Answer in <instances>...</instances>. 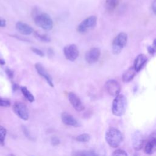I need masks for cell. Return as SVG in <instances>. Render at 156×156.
Returning <instances> with one entry per match:
<instances>
[{"label": "cell", "instance_id": "14", "mask_svg": "<svg viewBox=\"0 0 156 156\" xmlns=\"http://www.w3.org/2000/svg\"><path fill=\"white\" fill-rule=\"evenodd\" d=\"M147 62V57L143 54H139L135 59L133 63V68L136 72L140 71L142 68L144 66L146 63Z\"/></svg>", "mask_w": 156, "mask_h": 156}, {"label": "cell", "instance_id": "11", "mask_svg": "<svg viewBox=\"0 0 156 156\" xmlns=\"http://www.w3.org/2000/svg\"><path fill=\"white\" fill-rule=\"evenodd\" d=\"M68 97L69 102L75 110L78 112H81L84 110V105L77 94L73 92H69L68 94Z\"/></svg>", "mask_w": 156, "mask_h": 156}, {"label": "cell", "instance_id": "20", "mask_svg": "<svg viewBox=\"0 0 156 156\" xmlns=\"http://www.w3.org/2000/svg\"><path fill=\"white\" fill-rule=\"evenodd\" d=\"M119 0H106L105 5L108 11H113L118 5Z\"/></svg>", "mask_w": 156, "mask_h": 156}, {"label": "cell", "instance_id": "1", "mask_svg": "<svg viewBox=\"0 0 156 156\" xmlns=\"http://www.w3.org/2000/svg\"><path fill=\"white\" fill-rule=\"evenodd\" d=\"M123 140L121 132L115 127H109L105 133V140L112 147H117L122 143Z\"/></svg>", "mask_w": 156, "mask_h": 156}, {"label": "cell", "instance_id": "36", "mask_svg": "<svg viewBox=\"0 0 156 156\" xmlns=\"http://www.w3.org/2000/svg\"><path fill=\"white\" fill-rule=\"evenodd\" d=\"M134 156H138V154H135V155H134Z\"/></svg>", "mask_w": 156, "mask_h": 156}, {"label": "cell", "instance_id": "25", "mask_svg": "<svg viewBox=\"0 0 156 156\" xmlns=\"http://www.w3.org/2000/svg\"><path fill=\"white\" fill-rule=\"evenodd\" d=\"M147 51L150 54H154L156 52V38L154 40L152 44L148 46Z\"/></svg>", "mask_w": 156, "mask_h": 156}, {"label": "cell", "instance_id": "31", "mask_svg": "<svg viewBox=\"0 0 156 156\" xmlns=\"http://www.w3.org/2000/svg\"><path fill=\"white\" fill-rule=\"evenodd\" d=\"M6 25V21L2 18H0V27H4Z\"/></svg>", "mask_w": 156, "mask_h": 156}, {"label": "cell", "instance_id": "13", "mask_svg": "<svg viewBox=\"0 0 156 156\" xmlns=\"http://www.w3.org/2000/svg\"><path fill=\"white\" fill-rule=\"evenodd\" d=\"M61 119L65 125L73 127H79L80 126L78 121L67 112H63L62 113Z\"/></svg>", "mask_w": 156, "mask_h": 156}, {"label": "cell", "instance_id": "3", "mask_svg": "<svg viewBox=\"0 0 156 156\" xmlns=\"http://www.w3.org/2000/svg\"><path fill=\"white\" fill-rule=\"evenodd\" d=\"M35 23L45 30H50L53 27V21L51 16L46 13L37 14L34 17Z\"/></svg>", "mask_w": 156, "mask_h": 156}, {"label": "cell", "instance_id": "2", "mask_svg": "<svg viewBox=\"0 0 156 156\" xmlns=\"http://www.w3.org/2000/svg\"><path fill=\"white\" fill-rule=\"evenodd\" d=\"M127 108V99L124 95L118 94L115 97L113 102L112 110L114 115L121 116L123 115Z\"/></svg>", "mask_w": 156, "mask_h": 156}, {"label": "cell", "instance_id": "33", "mask_svg": "<svg viewBox=\"0 0 156 156\" xmlns=\"http://www.w3.org/2000/svg\"><path fill=\"white\" fill-rule=\"evenodd\" d=\"M5 64V61L2 59V58H0V65H4Z\"/></svg>", "mask_w": 156, "mask_h": 156}, {"label": "cell", "instance_id": "27", "mask_svg": "<svg viewBox=\"0 0 156 156\" xmlns=\"http://www.w3.org/2000/svg\"><path fill=\"white\" fill-rule=\"evenodd\" d=\"M31 49H32V51L33 52H34L35 54H37V55H39V56H40V57H43V56L44 55V52H43L41 50H40V49H38V48H32Z\"/></svg>", "mask_w": 156, "mask_h": 156}, {"label": "cell", "instance_id": "35", "mask_svg": "<svg viewBox=\"0 0 156 156\" xmlns=\"http://www.w3.org/2000/svg\"><path fill=\"white\" fill-rule=\"evenodd\" d=\"M9 156H15V155L14 154H10L9 155Z\"/></svg>", "mask_w": 156, "mask_h": 156}, {"label": "cell", "instance_id": "32", "mask_svg": "<svg viewBox=\"0 0 156 156\" xmlns=\"http://www.w3.org/2000/svg\"><path fill=\"white\" fill-rule=\"evenodd\" d=\"M149 138H154V139H156V130L153 132L151 135L149 136Z\"/></svg>", "mask_w": 156, "mask_h": 156}, {"label": "cell", "instance_id": "6", "mask_svg": "<svg viewBox=\"0 0 156 156\" xmlns=\"http://www.w3.org/2000/svg\"><path fill=\"white\" fill-rule=\"evenodd\" d=\"M15 113L21 119L27 121L29 119V112L26 105L21 102H16L13 106Z\"/></svg>", "mask_w": 156, "mask_h": 156}, {"label": "cell", "instance_id": "30", "mask_svg": "<svg viewBox=\"0 0 156 156\" xmlns=\"http://www.w3.org/2000/svg\"><path fill=\"white\" fill-rule=\"evenodd\" d=\"M152 9L153 12L156 15V0H154L152 3Z\"/></svg>", "mask_w": 156, "mask_h": 156}, {"label": "cell", "instance_id": "12", "mask_svg": "<svg viewBox=\"0 0 156 156\" xmlns=\"http://www.w3.org/2000/svg\"><path fill=\"white\" fill-rule=\"evenodd\" d=\"M143 136L139 131H135L132 136V143L133 147L135 150L138 151L141 149L143 145Z\"/></svg>", "mask_w": 156, "mask_h": 156}, {"label": "cell", "instance_id": "8", "mask_svg": "<svg viewBox=\"0 0 156 156\" xmlns=\"http://www.w3.org/2000/svg\"><path fill=\"white\" fill-rule=\"evenodd\" d=\"M63 54L67 60L73 62L79 56V50L76 45L71 44L66 46L63 48Z\"/></svg>", "mask_w": 156, "mask_h": 156}, {"label": "cell", "instance_id": "34", "mask_svg": "<svg viewBox=\"0 0 156 156\" xmlns=\"http://www.w3.org/2000/svg\"><path fill=\"white\" fill-rule=\"evenodd\" d=\"M17 88H18V85L14 84V85H13V89L14 90H16Z\"/></svg>", "mask_w": 156, "mask_h": 156}, {"label": "cell", "instance_id": "16", "mask_svg": "<svg viewBox=\"0 0 156 156\" xmlns=\"http://www.w3.org/2000/svg\"><path fill=\"white\" fill-rule=\"evenodd\" d=\"M156 151V139L149 138L144 147V152L147 155H151Z\"/></svg>", "mask_w": 156, "mask_h": 156}, {"label": "cell", "instance_id": "4", "mask_svg": "<svg viewBox=\"0 0 156 156\" xmlns=\"http://www.w3.org/2000/svg\"><path fill=\"white\" fill-rule=\"evenodd\" d=\"M127 41V35L124 32H120L114 38L112 42V52L115 54L121 52Z\"/></svg>", "mask_w": 156, "mask_h": 156}, {"label": "cell", "instance_id": "9", "mask_svg": "<svg viewBox=\"0 0 156 156\" xmlns=\"http://www.w3.org/2000/svg\"><path fill=\"white\" fill-rule=\"evenodd\" d=\"M101 55L100 49L98 48H92L89 49L85 54V60L90 64L96 62Z\"/></svg>", "mask_w": 156, "mask_h": 156}, {"label": "cell", "instance_id": "28", "mask_svg": "<svg viewBox=\"0 0 156 156\" xmlns=\"http://www.w3.org/2000/svg\"><path fill=\"white\" fill-rule=\"evenodd\" d=\"M60 143V140L56 137V136H53L51 138V144L53 146H57Z\"/></svg>", "mask_w": 156, "mask_h": 156}, {"label": "cell", "instance_id": "5", "mask_svg": "<svg viewBox=\"0 0 156 156\" xmlns=\"http://www.w3.org/2000/svg\"><path fill=\"white\" fill-rule=\"evenodd\" d=\"M97 22V18L95 16H90L83 20L77 26V31L80 33H84L93 28Z\"/></svg>", "mask_w": 156, "mask_h": 156}, {"label": "cell", "instance_id": "23", "mask_svg": "<svg viewBox=\"0 0 156 156\" xmlns=\"http://www.w3.org/2000/svg\"><path fill=\"white\" fill-rule=\"evenodd\" d=\"M34 35H35V37L37 38L40 41H44V42H49L51 41L50 38L47 35L41 34H39L38 32H35L34 33Z\"/></svg>", "mask_w": 156, "mask_h": 156}, {"label": "cell", "instance_id": "22", "mask_svg": "<svg viewBox=\"0 0 156 156\" xmlns=\"http://www.w3.org/2000/svg\"><path fill=\"white\" fill-rule=\"evenodd\" d=\"M76 140L79 142H88L90 140V135L88 133H82L79 135Z\"/></svg>", "mask_w": 156, "mask_h": 156}, {"label": "cell", "instance_id": "29", "mask_svg": "<svg viewBox=\"0 0 156 156\" xmlns=\"http://www.w3.org/2000/svg\"><path fill=\"white\" fill-rule=\"evenodd\" d=\"M5 72L9 78H13V72L9 68H6L5 69Z\"/></svg>", "mask_w": 156, "mask_h": 156}, {"label": "cell", "instance_id": "19", "mask_svg": "<svg viewBox=\"0 0 156 156\" xmlns=\"http://www.w3.org/2000/svg\"><path fill=\"white\" fill-rule=\"evenodd\" d=\"M21 91L23 93V94L24 95V96L30 102H32L34 101L35 98L34 95L28 90V89L26 87H21Z\"/></svg>", "mask_w": 156, "mask_h": 156}, {"label": "cell", "instance_id": "24", "mask_svg": "<svg viewBox=\"0 0 156 156\" xmlns=\"http://www.w3.org/2000/svg\"><path fill=\"white\" fill-rule=\"evenodd\" d=\"M112 156H127V154L124 150L117 149L112 153Z\"/></svg>", "mask_w": 156, "mask_h": 156}, {"label": "cell", "instance_id": "21", "mask_svg": "<svg viewBox=\"0 0 156 156\" xmlns=\"http://www.w3.org/2000/svg\"><path fill=\"white\" fill-rule=\"evenodd\" d=\"M7 133L6 129L0 125V145L4 146L5 143V139Z\"/></svg>", "mask_w": 156, "mask_h": 156}, {"label": "cell", "instance_id": "10", "mask_svg": "<svg viewBox=\"0 0 156 156\" xmlns=\"http://www.w3.org/2000/svg\"><path fill=\"white\" fill-rule=\"evenodd\" d=\"M35 68L38 74L47 82L49 86L53 87L54 83L52 81V78L51 76L49 74V73L47 71V70L45 69V68L41 63H37L35 65Z\"/></svg>", "mask_w": 156, "mask_h": 156}, {"label": "cell", "instance_id": "26", "mask_svg": "<svg viewBox=\"0 0 156 156\" xmlns=\"http://www.w3.org/2000/svg\"><path fill=\"white\" fill-rule=\"evenodd\" d=\"M10 105V102L7 99H2L0 98V107H9Z\"/></svg>", "mask_w": 156, "mask_h": 156}, {"label": "cell", "instance_id": "18", "mask_svg": "<svg viewBox=\"0 0 156 156\" xmlns=\"http://www.w3.org/2000/svg\"><path fill=\"white\" fill-rule=\"evenodd\" d=\"M73 156H100L96 151H74L72 153Z\"/></svg>", "mask_w": 156, "mask_h": 156}, {"label": "cell", "instance_id": "17", "mask_svg": "<svg viewBox=\"0 0 156 156\" xmlns=\"http://www.w3.org/2000/svg\"><path fill=\"white\" fill-rule=\"evenodd\" d=\"M136 71L134 69L133 66L127 69L122 74V80L124 82H130L135 76Z\"/></svg>", "mask_w": 156, "mask_h": 156}, {"label": "cell", "instance_id": "15", "mask_svg": "<svg viewBox=\"0 0 156 156\" xmlns=\"http://www.w3.org/2000/svg\"><path fill=\"white\" fill-rule=\"evenodd\" d=\"M16 29L20 34L25 35H30L34 32L31 26L21 21H18L16 23Z\"/></svg>", "mask_w": 156, "mask_h": 156}, {"label": "cell", "instance_id": "7", "mask_svg": "<svg viewBox=\"0 0 156 156\" xmlns=\"http://www.w3.org/2000/svg\"><path fill=\"white\" fill-rule=\"evenodd\" d=\"M105 88L108 93L112 96H117L119 94L121 86L119 82L115 79H110L105 83Z\"/></svg>", "mask_w": 156, "mask_h": 156}]
</instances>
